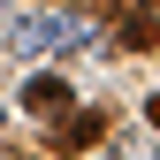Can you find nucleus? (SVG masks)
<instances>
[{
    "label": "nucleus",
    "mask_w": 160,
    "mask_h": 160,
    "mask_svg": "<svg viewBox=\"0 0 160 160\" xmlns=\"http://www.w3.org/2000/svg\"><path fill=\"white\" fill-rule=\"evenodd\" d=\"M23 107H31V114H46V122H61V114L76 107V92H69V76L38 69V76H23Z\"/></svg>",
    "instance_id": "obj_1"
},
{
    "label": "nucleus",
    "mask_w": 160,
    "mask_h": 160,
    "mask_svg": "<svg viewBox=\"0 0 160 160\" xmlns=\"http://www.w3.org/2000/svg\"><path fill=\"white\" fill-rule=\"evenodd\" d=\"M99 137H107V114L99 107H69L61 122H53V152H92Z\"/></svg>",
    "instance_id": "obj_2"
},
{
    "label": "nucleus",
    "mask_w": 160,
    "mask_h": 160,
    "mask_svg": "<svg viewBox=\"0 0 160 160\" xmlns=\"http://www.w3.org/2000/svg\"><path fill=\"white\" fill-rule=\"evenodd\" d=\"M69 38H76L69 15H23V23L8 31V46H15V53H38V46H69Z\"/></svg>",
    "instance_id": "obj_3"
},
{
    "label": "nucleus",
    "mask_w": 160,
    "mask_h": 160,
    "mask_svg": "<svg viewBox=\"0 0 160 160\" xmlns=\"http://www.w3.org/2000/svg\"><path fill=\"white\" fill-rule=\"evenodd\" d=\"M152 46H160V15H152V8L122 15V53H152Z\"/></svg>",
    "instance_id": "obj_4"
},
{
    "label": "nucleus",
    "mask_w": 160,
    "mask_h": 160,
    "mask_svg": "<svg viewBox=\"0 0 160 160\" xmlns=\"http://www.w3.org/2000/svg\"><path fill=\"white\" fill-rule=\"evenodd\" d=\"M114 160H152V152H145V145H122V152H114Z\"/></svg>",
    "instance_id": "obj_5"
},
{
    "label": "nucleus",
    "mask_w": 160,
    "mask_h": 160,
    "mask_svg": "<svg viewBox=\"0 0 160 160\" xmlns=\"http://www.w3.org/2000/svg\"><path fill=\"white\" fill-rule=\"evenodd\" d=\"M0 160H31V152H15V145H0Z\"/></svg>",
    "instance_id": "obj_6"
},
{
    "label": "nucleus",
    "mask_w": 160,
    "mask_h": 160,
    "mask_svg": "<svg viewBox=\"0 0 160 160\" xmlns=\"http://www.w3.org/2000/svg\"><path fill=\"white\" fill-rule=\"evenodd\" d=\"M145 114H152V122H160V92H152V107H145Z\"/></svg>",
    "instance_id": "obj_7"
}]
</instances>
